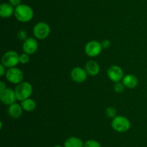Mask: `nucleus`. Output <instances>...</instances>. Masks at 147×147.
Returning a JSON list of instances; mask_svg holds the SVG:
<instances>
[{
	"label": "nucleus",
	"instance_id": "ddd939ff",
	"mask_svg": "<svg viewBox=\"0 0 147 147\" xmlns=\"http://www.w3.org/2000/svg\"><path fill=\"white\" fill-rule=\"evenodd\" d=\"M14 9L9 3H2L0 5V16L2 18H9L14 14Z\"/></svg>",
	"mask_w": 147,
	"mask_h": 147
},
{
	"label": "nucleus",
	"instance_id": "9d476101",
	"mask_svg": "<svg viewBox=\"0 0 147 147\" xmlns=\"http://www.w3.org/2000/svg\"><path fill=\"white\" fill-rule=\"evenodd\" d=\"M70 76L73 82L76 83H82V82H84L87 79L88 73L86 69L77 66L72 69L70 72Z\"/></svg>",
	"mask_w": 147,
	"mask_h": 147
},
{
	"label": "nucleus",
	"instance_id": "20e7f679",
	"mask_svg": "<svg viewBox=\"0 0 147 147\" xmlns=\"http://www.w3.org/2000/svg\"><path fill=\"white\" fill-rule=\"evenodd\" d=\"M20 63V55L14 50H8L1 58V64L9 69L15 67Z\"/></svg>",
	"mask_w": 147,
	"mask_h": 147
},
{
	"label": "nucleus",
	"instance_id": "4be33fe9",
	"mask_svg": "<svg viewBox=\"0 0 147 147\" xmlns=\"http://www.w3.org/2000/svg\"><path fill=\"white\" fill-rule=\"evenodd\" d=\"M17 37L18 38L20 39V40H23L24 41L25 40H27L28 37H27V32L25 31L24 30H20L17 33Z\"/></svg>",
	"mask_w": 147,
	"mask_h": 147
},
{
	"label": "nucleus",
	"instance_id": "dca6fc26",
	"mask_svg": "<svg viewBox=\"0 0 147 147\" xmlns=\"http://www.w3.org/2000/svg\"><path fill=\"white\" fill-rule=\"evenodd\" d=\"M65 147H84V142L78 137L72 136L67 138L64 143Z\"/></svg>",
	"mask_w": 147,
	"mask_h": 147
},
{
	"label": "nucleus",
	"instance_id": "423d86ee",
	"mask_svg": "<svg viewBox=\"0 0 147 147\" xmlns=\"http://www.w3.org/2000/svg\"><path fill=\"white\" fill-rule=\"evenodd\" d=\"M6 78L7 80L14 84H19L23 82L24 74L20 69L16 67L9 68L6 72Z\"/></svg>",
	"mask_w": 147,
	"mask_h": 147
},
{
	"label": "nucleus",
	"instance_id": "a878e982",
	"mask_svg": "<svg viewBox=\"0 0 147 147\" xmlns=\"http://www.w3.org/2000/svg\"><path fill=\"white\" fill-rule=\"evenodd\" d=\"M6 84L5 83H4V82H0V92H1V91L4 90V89H6Z\"/></svg>",
	"mask_w": 147,
	"mask_h": 147
},
{
	"label": "nucleus",
	"instance_id": "b1692460",
	"mask_svg": "<svg viewBox=\"0 0 147 147\" xmlns=\"http://www.w3.org/2000/svg\"><path fill=\"white\" fill-rule=\"evenodd\" d=\"M101 45L103 48L107 49L111 46V42L109 40H104L101 42Z\"/></svg>",
	"mask_w": 147,
	"mask_h": 147
},
{
	"label": "nucleus",
	"instance_id": "bb28decb",
	"mask_svg": "<svg viewBox=\"0 0 147 147\" xmlns=\"http://www.w3.org/2000/svg\"><path fill=\"white\" fill-rule=\"evenodd\" d=\"M53 147H65V146H61V145H56Z\"/></svg>",
	"mask_w": 147,
	"mask_h": 147
},
{
	"label": "nucleus",
	"instance_id": "f3484780",
	"mask_svg": "<svg viewBox=\"0 0 147 147\" xmlns=\"http://www.w3.org/2000/svg\"><path fill=\"white\" fill-rule=\"evenodd\" d=\"M20 105H21L23 110L27 111V112H32V111L34 110L36 108L35 101L34 99H31V98H28V99L21 101Z\"/></svg>",
	"mask_w": 147,
	"mask_h": 147
},
{
	"label": "nucleus",
	"instance_id": "412c9836",
	"mask_svg": "<svg viewBox=\"0 0 147 147\" xmlns=\"http://www.w3.org/2000/svg\"><path fill=\"white\" fill-rule=\"evenodd\" d=\"M30 61V55L27 53H22L20 56V62L22 64H26Z\"/></svg>",
	"mask_w": 147,
	"mask_h": 147
},
{
	"label": "nucleus",
	"instance_id": "aec40b11",
	"mask_svg": "<svg viewBox=\"0 0 147 147\" xmlns=\"http://www.w3.org/2000/svg\"><path fill=\"white\" fill-rule=\"evenodd\" d=\"M126 86H124L123 83L121 82H116V84L114 85V90L115 92H117V93H121L124 91V89Z\"/></svg>",
	"mask_w": 147,
	"mask_h": 147
},
{
	"label": "nucleus",
	"instance_id": "f257e3e1",
	"mask_svg": "<svg viewBox=\"0 0 147 147\" xmlns=\"http://www.w3.org/2000/svg\"><path fill=\"white\" fill-rule=\"evenodd\" d=\"M14 17L21 22H28L34 17V10L30 6L21 4L14 9Z\"/></svg>",
	"mask_w": 147,
	"mask_h": 147
},
{
	"label": "nucleus",
	"instance_id": "4468645a",
	"mask_svg": "<svg viewBox=\"0 0 147 147\" xmlns=\"http://www.w3.org/2000/svg\"><path fill=\"white\" fill-rule=\"evenodd\" d=\"M122 83L124 84L126 87L129 88V89H133L137 86L139 81H138L137 77L134 75L127 74L123 77Z\"/></svg>",
	"mask_w": 147,
	"mask_h": 147
},
{
	"label": "nucleus",
	"instance_id": "a211bd4d",
	"mask_svg": "<svg viewBox=\"0 0 147 147\" xmlns=\"http://www.w3.org/2000/svg\"><path fill=\"white\" fill-rule=\"evenodd\" d=\"M106 115L109 118L113 119L116 115V110L113 107H109L106 110Z\"/></svg>",
	"mask_w": 147,
	"mask_h": 147
},
{
	"label": "nucleus",
	"instance_id": "5701e85b",
	"mask_svg": "<svg viewBox=\"0 0 147 147\" xmlns=\"http://www.w3.org/2000/svg\"><path fill=\"white\" fill-rule=\"evenodd\" d=\"M8 1H9V3L15 8V7H17V6L21 4L22 0H8Z\"/></svg>",
	"mask_w": 147,
	"mask_h": 147
},
{
	"label": "nucleus",
	"instance_id": "2eb2a0df",
	"mask_svg": "<svg viewBox=\"0 0 147 147\" xmlns=\"http://www.w3.org/2000/svg\"><path fill=\"white\" fill-rule=\"evenodd\" d=\"M23 108H22L21 105L17 103H14L9 105L8 109V112L11 117L13 118H19L22 115Z\"/></svg>",
	"mask_w": 147,
	"mask_h": 147
},
{
	"label": "nucleus",
	"instance_id": "39448f33",
	"mask_svg": "<svg viewBox=\"0 0 147 147\" xmlns=\"http://www.w3.org/2000/svg\"><path fill=\"white\" fill-rule=\"evenodd\" d=\"M32 32L36 38L38 40H44L50 35V27L49 24L45 22H40L34 26Z\"/></svg>",
	"mask_w": 147,
	"mask_h": 147
},
{
	"label": "nucleus",
	"instance_id": "1a4fd4ad",
	"mask_svg": "<svg viewBox=\"0 0 147 147\" xmlns=\"http://www.w3.org/2000/svg\"><path fill=\"white\" fill-rule=\"evenodd\" d=\"M17 99L15 92L10 88H6L4 90L0 92V100L4 105H12L15 103Z\"/></svg>",
	"mask_w": 147,
	"mask_h": 147
},
{
	"label": "nucleus",
	"instance_id": "f8f14e48",
	"mask_svg": "<svg viewBox=\"0 0 147 147\" xmlns=\"http://www.w3.org/2000/svg\"><path fill=\"white\" fill-rule=\"evenodd\" d=\"M85 69L87 71L88 74L92 76H97L100 72V66L95 61L90 60L86 63Z\"/></svg>",
	"mask_w": 147,
	"mask_h": 147
},
{
	"label": "nucleus",
	"instance_id": "6ab92c4d",
	"mask_svg": "<svg viewBox=\"0 0 147 147\" xmlns=\"http://www.w3.org/2000/svg\"><path fill=\"white\" fill-rule=\"evenodd\" d=\"M84 147H101L100 143L94 139H90L84 142Z\"/></svg>",
	"mask_w": 147,
	"mask_h": 147
},
{
	"label": "nucleus",
	"instance_id": "6e6552de",
	"mask_svg": "<svg viewBox=\"0 0 147 147\" xmlns=\"http://www.w3.org/2000/svg\"><path fill=\"white\" fill-rule=\"evenodd\" d=\"M107 75L109 79L115 83L119 82L121 80H123V77H124L123 69L117 65H113V66H110L107 70Z\"/></svg>",
	"mask_w": 147,
	"mask_h": 147
},
{
	"label": "nucleus",
	"instance_id": "9b49d317",
	"mask_svg": "<svg viewBox=\"0 0 147 147\" xmlns=\"http://www.w3.org/2000/svg\"><path fill=\"white\" fill-rule=\"evenodd\" d=\"M22 49L25 53L29 55L34 54L38 49V43L34 37H28L23 43Z\"/></svg>",
	"mask_w": 147,
	"mask_h": 147
},
{
	"label": "nucleus",
	"instance_id": "f03ea898",
	"mask_svg": "<svg viewBox=\"0 0 147 147\" xmlns=\"http://www.w3.org/2000/svg\"><path fill=\"white\" fill-rule=\"evenodd\" d=\"M33 88L30 83L27 82H22L17 85L15 87V92L17 99L20 101H23L30 98L32 94Z\"/></svg>",
	"mask_w": 147,
	"mask_h": 147
},
{
	"label": "nucleus",
	"instance_id": "393cba45",
	"mask_svg": "<svg viewBox=\"0 0 147 147\" xmlns=\"http://www.w3.org/2000/svg\"><path fill=\"white\" fill-rule=\"evenodd\" d=\"M6 67L3 64L0 65V76H3L4 74H6Z\"/></svg>",
	"mask_w": 147,
	"mask_h": 147
},
{
	"label": "nucleus",
	"instance_id": "7ed1b4c3",
	"mask_svg": "<svg viewBox=\"0 0 147 147\" xmlns=\"http://www.w3.org/2000/svg\"><path fill=\"white\" fill-rule=\"evenodd\" d=\"M112 128L118 133H125L131 128V122L127 118L122 115H117L111 122Z\"/></svg>",
	"mask_w": 147,
	"mask_h": 147
},
{
	"label": "nucleus",
	"instance_id": "0eeeda50",
	"mask_svg": "<svg viewBox=\"0 0 147 147\" xmlns=\"http://www.w3.org/2000/svg\"><path fill=\"white\" fill-rule=\"evenodd\" d=\"M103 50L101 43L96 40H91L88 42L85 46V53L89 57L98 56Z\"/></svg>",
	"mask_w": 147,
	"mask_h": 147
}]
</instances>
